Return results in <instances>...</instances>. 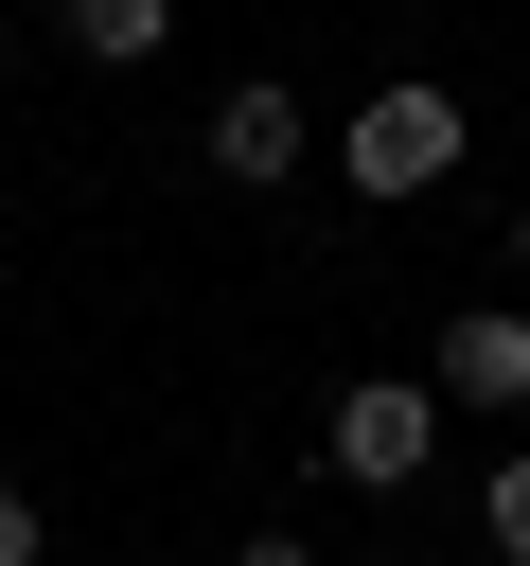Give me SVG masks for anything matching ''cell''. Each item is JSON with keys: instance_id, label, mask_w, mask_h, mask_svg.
Listing matches in <instances>:
<instances>
[{"instance_id": "ba28073f", "label": "cell", "mask_w": 530, "mask_h": 566, "mask_svg": "<svg viewBox=\"0 0 530 566\" xmlns=\"http://www.w3.org/2000/svg\"><path fill=\"white\" fill-rule=\"evenodd\" d=\"M230 566H318V548H300V531H247V548H230Z\"/></svg>"}, {"instance_id": "6da1fadb", "label": "cell", "mask_w": 530, "mask_h": 566, "mask_svg": "<svg viewBox=\"0 0 530 566\" xmlns=\"http://www.w3.org/2000/svg\"><path fill=\"white\" fill-rule=\"evenodd\" d=\"M318 460H336L353 495H406V478L442 460V389H424V371H371V389H336V407H318Z\"/></svg>"}, {"instance_id": "9c48e42d", "label": "cell", "mask_w": 530, "mask_h": 566, "mask_svg": "<svg viewBox=\"0 0 530 566\" xmlns=\"http://www.w3.org/2000/svg\"><path fill=\"white\" fill-rule=\"evenodd\" d=\"M371 566H406V548H371Z\"/></svg>"}, {"instance_id": "277c9868", "label": "cell", "mask_w": 530, "mask_h": 566, "mask_svg": "<svg viewBox=\"0 0 530 566\" xmlns=\"http://www.w3.org/2000/svg\"><path fill=\"white\" fill-rule=\"evenodd\" d=\"M424 389H442V407H530V318H512V301H459L442 354H424Z\"/></svg>"}, {"instance_id": "7a4b0ae2", "label": "cell", "mask_w": 530, "mask_h": 566, "mask_svg": "<svg viewBox=\"0 0 530 566\" xmlns=\"http://www.w3.org/2000/svg\"><path fill=\"white\" fill-rule=\"evenodd\" d=\"M336 159H353V195H424V177H459V88H424V71H406V88H371Z\"/></svg>"}, {"instance_id": "3957f363", "label": "cell", "mask_w": 530, "mask_h": 566, "mask_svg": "<svg viewBox=\"0 0 530 566\" xmlns=\"http://www.w3.org/2000/svg\"><path fill=\"white\" fill-rule=\"evenodd\" d=\"M300 159H318V124H300V88H283V71H247V88L212 106V177H247V195H283Z\"/></svg>"}, {"instance_id": "5b68a950", "label": "cell", "mask_w": 530, "mask_h": 566, "mask_svg": "<svg viewBox=\"0 0 530 566\" xmlns=\"http://www.w3.org/2000/svg\"><path fill=\"white\" fill-rule=\"evenodd\" d=\"M71 18V53H106V71H141L159 35H177V0H53Z\"/></svg>"}, {"instance_id": "52a82bcc", "label": "cell", "mask_w": 530, "mask_h": 566, "mask_svg": "<svg viewBox=\"0 0 530 566\" xmlns=\"http://www.w3.org/2000/svg\"><path fill=\"white\" fill-rule=\"evenodd\" d=\"M0 566H35V495L18 478H0Z\"/></svg>"}, {"instance_id": "8992f818", "label": "cell", "mask_w": 530, "mask_h": 566, "mask_svg": "<svg viewBox=\"0 0 530 566\" xmlns=\"http://www.w3.org/2000/svg\"><path fill=\"white\" fill-rule=\"evenodd\" d=\"M477 531H495V566H530V442L495 460V495H477Z\"/></svg>"}]
</instances>
